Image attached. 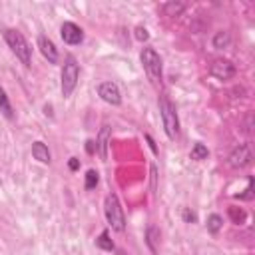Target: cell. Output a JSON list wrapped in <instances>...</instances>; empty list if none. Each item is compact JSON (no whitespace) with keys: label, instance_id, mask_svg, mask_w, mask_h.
Returning <instances> with one entry per match:
<instances>
[{"label":"cell","instance_id":"obj_1","mask_svg":"<svg viewBox=\"0 0 255 255\" xmlns=\"http://www.w3.org/2000/svg\"><path fill=\"white\" fill-rule=\"evenodd\" d=\"M2 34H4V40H6L8 48L12 50V54L24 66H30L32 64V46L28 44V40L24 38V34L18 32V30H14V28H6Z\"/></svg>","mask_w":255,"mask_h":255},{"label":"cell","instance_id":"obj_2","mask_svg":"<svg viewBox=\"0 0 255 255\" xmlns=\"http://www.w3.org/2000/svg\"><path fill=\"white\" fill-rule=\"evenodd\" d=\"M159 116H161V124H163L165 135L169 139H177L179 137V118H177L173 102L165 94L159 96Z\"/></svg>","mask_w":255,"mask_h":255},{"label":"cell","instance_id":"obj_3","mask_svg":"<svg viewBox=\"0 0 255 255\" xmlns=\"http://www.w3.org/2000/svg\"><path fill=\"white\" fill-rule=\"evenodd\" d=\"M104 213L106 219L110 223V227L114 231H124L126 229V215H124V207L120 203V197L116 193H108L106 201H104Z\"/></svg>","mask_w":255,"mask_h":255},{"label":"cell","instance_id":"obj_4","mask_svg":"<svg viewBox=\"0 0 255 255\" xmlns=\"http://www.w3.org/2000/svg\"><path fill=\"white\" fill-rule=\"evenodd\" d=\"M139 60H141V66H143V70H145L147 78H149L153 84H159V82H161V76H163V72H161V58H159V54H157L151 46H147V48H143V50H141Z\"/></svg>","mask_w":255,"mask_h":255},{"label":"cell","instance_id":"obj_5","mask_svg":"<svg viewBox=\"0 0 255 255\" xmlns=\"http://www.w3.org/2000/svg\"><path fill=\"white\" fill-rule=\"evenodd\" d=\"M78 78H80V66L76 62L74 56H68L66 62H64V68H62V96L64 98H70L72 92L76 90V84H78Z\"/></svg>","mask_w":255,"mask_h":255},{"label":"cell","instance_id":"obj_6","mask_svg":"<svg viewBox=\"0 0 255 255\" xmlns=\"http://www.w3.org/2000/svg\"><path fill=\"white\" fill-rule=\"evenodd\" d=\"M60 36H62V40H64L66 44H70V46H78V44L84 42V30H82L76 22H64V24L60 26Z\"/></svg>","mask_w":255,"mask_h":255},{"label":"cell","instance_id":"obj_7","mask_svg":"<svg viewBox=\"0 0 255 255\" xmlns=\"http://www.w3.org/2000/svg\"><path fill=\"white\" fill-rule=\"evenodd\" d=\"M98 96L110 106H120L122 104V92H120L116 82H102L98 86Z\"/></svg>","mask_w":255,"mask_h":255},{"label":"cell","instance_id":"obj_8","mask_svg":"<svg viewBox=\"0 0 255 255\" xmlns=\"http://www.w3.org/2000/svg\"><path fill=\"white\" fill-rule=\"evenodd\" d=\"M251 159H253V155H251V149H249L247 143L235 145L233 151H231L229 157H227V161H229L231 167H245V165L251 163Z\"/></svg>","mask_w":255,"mask_h":255},{"label":"cell","instance_id":"obj_9","mask_svg":"<svg viewBox=\"0 0 255 255\" xmlns=\"http://www.w3.org/2000/svg\"><path fill=\"white\" fill-rule=\"evenodd\" d=\"M209 74L217 80H231L235 74H237V68L233 62L229 60H215L211 66H209Z\"/></svg>","mask_w":255,"mask_h":255},{"label":"cell","instance_id":"obj_10","mask_svg":"<svg viewBox=\"0 0 255 255\" xmlns=\"http://www.w3.org/2000/svg\"><path fill=\"white\" fill-rule=\"evenodd\" d=\"M110 137H112V128L108 124L102 126L98 137H96V151L100 155V159H108V145H110Z\"/></svg>","mask_w":255,"mask_h":255},{"label":"cell","instance_id":"obj_11","mask_svg":"<svg viewBox=\"0 0 255 255\" xmlns=\"http://www.w3.org/2000/svg\"><path fill=\"white\" fill-rule=\"evenodd\" d=\"M38 48H40L42 56H44L50 64H56V62H58V48L54 46V42H52L48 36H44V34L38 36Z\"/></svg>","mask_w":255,"mask_h":255},{"label":"cell","instance_id":"obj_12","mask_svg":"<svg viewBox=\"0 0 255 255\" xmlns=\"http://www.w3.org/2000/svg\"><path fill=\"white\" fill-rule=\"evenodd\" d=\"M32 155L34 159H38L40 163H50L52 161V155H50V149L44 141H34L32 143Z\"/></svg>","mask_w":255,"mask_h":255},{"label":"cell","instance_id":"obj_13","mask_svg":"<svg viewBox=\"0 0 255 255\" xmlns=\"http://www.w3.org/2000/svg\"><path fill=\"white\" fill-rule=\"evenodd\" d=\"M159 237H161V231H159V227H155V225H149V227L145 229V243H147V247H149V251H151L153 255L157 253Z\"/></svg>","mask_w":255,"mask_h":255},{"label":"cell","instance_id":"obj_14","mask_svg":"<svg viewBox=\"0 0 255 255\" xmlns=\"http://www.w3.org/2000/svg\"><path fill=\"white\" fill-rule=\"evenodd\" d=\"M0 112H2V116L6 118V120H14V110H12V104H10V100H8V94H6V90L0 86Z\"/></svg>","mask_w":255,"mask_h":255},{"label":"cell","instance_id":"obj_15","mask_svg":"<svg viewBox=\"0 0 255 255\" xmlns=\"http://www.w3.org/2000/svg\"><path fill=\"white\" fill-rule=\"evenodd\" d=\"M229 42H231V36H229V32H225V30H221V32H215V36H213V48H217V50H223V48H227V46H229Z\"/></svg>","mask_w":255,"mask_h":255},{"label":"cell","instance_id":"obj_16","mask_svg":"<svg viewBox=\"0 0 255 255\" xmlns=\"http://www.w3.org/2000/svg\"><path fill=\"white\" fill-rule=\"evenodd\" d=\"M207 155H209V149L201 143V141H197L193 147H191V153H189V157L193 159V161H201V159H207Z\"/></svg>","mask_w":255,"mask_h":255},{"label":"cell","instance_id":"obj_17","mask_svg":"<svg viewBox=\"0 0 255 255\" xmlns=\"http://www.w3.org/2000/svg\"><path fill=\"white\" fill-rule=\"evenodd\" d=\"M183 10H185L183 2H165L163 4V14L165 16H179Z\"/></svg>","mask_w":255,"mask_h":255},{"label":"cell","instance_id":"obj_18","mask_svg":"<svg viewBox=\"0 0 255 255\" xmlns=\"http://www.w3.org/2000/svg\"><path fill=\"white\" fill-rule=\"evenodd\" d=\"M221 227H223V217L217 215V213H211V215L207 217V231L215 235V233H219Z\"/></svg>","mask_w":255,"mask_h":255},{"label":"cell","instance_id":"obj_19","mask_svg":"<svg viewBox=\"0 0 255 255\" xmlns=\"http://www.w3.org/2000/svg\"><path fill=\"white\" fill-rule=\"evenodd\" d=\"M96 245L100 247V249H106V251H114L116 247H114V241L110 239V233L108 231H102L100 233V237L96 239Z\"/></svg>","mask_w":255,"mask_h":255},{"label":"cell","instance_id":"obj_20","mask_svg":"<svg viewBox=\"0 0 255 255\" xmlns=\"http://www.w3.org/2000/svg\"><path fill=\"white\" fill-rule=\"evenodd\" d=\"M98 181H100L98 171H96V169H90V171L86 173V183H84V187H86V189H94V187L98 185Z\"/></svg>","mask_w":255,"mask_h":255},{"label":"cell","instance_id":"obj_21","mask_svg":"<svg viewBox=\"0 0 255 255\" xmlns=\"http://www.w3.org/2000/svg\"><path fill=\"white\" fill-rule=\"evenodd\" d=\"M229 215L233 217V221L239 225V221H243L245 219V211H239L237 213V207H229Z\"/></svg>","mask_w":255,"mask_h":255},{"label":"cell","instance_id":"obj_22","mask_svg":"<svg viewBox=\"0 0 255 255\" xmlns=\"http://www.w3.org/2000/svg\"><path fill=\"white\" fill-rule=\"evenodd\" d=\"M135 38H137L139 42H145V40L149 38V34H147V30H145L143 26H137V28H135Z\"/></svg>","mask_w":255,"mask_h":255},{"label":"cell","instance_id":"obj_23","mask_svg":"<svg viewBox=\"0 0 255 255\" xmlns=\"http://www.w3.org/2000/svg\"><path fill=\"white\" fill-rule=\"evenodd\" d=\"M181 215H183V221H185V223H193V221H195V213H193V211H189L187 207L183 209V213H181Z\"/></svg>","mask_w":255,"mask_h":255},{"label":"cell","instance_id":"obj_24","mask_svg":"<svg viewBox=\"0 0 255 255\" xmlns=\"http://www.w3.org/2000/svg\"><path fill=\"white\" fill-rule=\"evenodd\" d=\"M145 139L149 141V147L153 149V153H157V147H155V143H153V139H151V135H145Z\"/></svg>","mask_w":255,"mask_h":255},{"label":"cell","instance_id":"obj_25","mask_svg":"<svg viewBox=\"0 0 255 255\" xmlns=\"http://www.w3.org/2000/svg\"><path fill=\"white\" fill-rule=\"evenodd\" d=\"M86 149H88L90 153L94 151V141H92V139H88V141H86Z\"/></svg>","mask_w":255,"mask_h":255},{"label":"cell","instance_id":"obj_26","mask_svg":"<svg viewBox=\"0 0 255 255\" xmlns=\"http://www.w3.org/2000/svg\"><path fill=\"white\" fill-rule=\"evenodd\" d=\"M70 169H78V159L76 157L70 159Z\"/></svg>","mask_w":255,"mask_h":255}]
</instances>
